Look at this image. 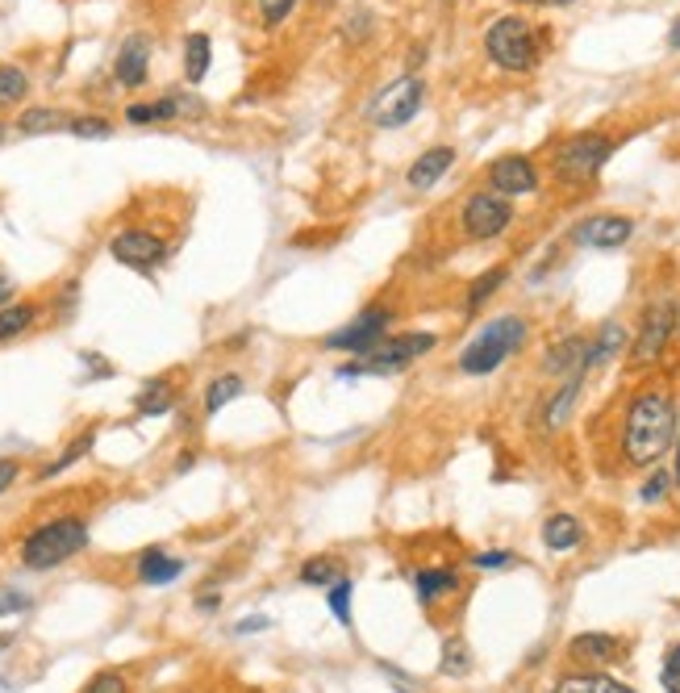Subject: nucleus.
<instances>
[{
  "label": "nucleus",
  "mask_w": 680,
  "mask_h": 693,
  "mask_svg": "<svg viewBox=\"0 0 680 693\" xmlns=\"http://www.w3.org/2000/svg\"><path fill=\"white\" fill-rule=\"evenodd\" d=\"M677 439V402L664 389H643L627 406L622 452L631 464H656Z\"/></svg>",
  "instance_id": "f257e3e1"
},
{
  "label": "nucleus",
  "mask_w": 680,
  "mask_h": 693,
  "mask_svg": "<svg viewBox=\"0 0 680 693\" xmlns=\"http://www.w3.org/2000/svg\"><path fill=\"white\" fill-rule=\"evenodd\" d=\"M526 335H530V326H526L517 313H501L489 326H480V331L472 335L468 347L460 351V372H464V377H489V372H497L514 351H522Z\"/></svg>",
  "instance_id": "f03ea898"
},
{
  "label": "nucleus",
  "mask_w": 680,
  "mask_h": 693,
  "mask_svg": "<svg viewBox=\"0 0 680 693\" xmlns=\"http://www.w3.org/2000/svg\"><path fill=\"white\" fill-rule=\"evenodd\" d=\"M84 548H88V523L84 518H55L22 539V564L34 573H47V569L68 564L71 555H80Z\"/></svg>",
  "instance_id": "7ed1b4c3"
},
{
  "label": "nucleus",
  "mask_w": 680,
  "mask_h": 693,
  "mask_svg": "<svg viewBox=\"0 0 680 693\" xmlns=\"http://www.w3.org/2000/svg\"><path fill=\"white\" fill-rule=\"evenodd\" d=\"M485 55L501 72H530L539 63V29L526 17H497L485 29Z\"/></svg>",
  "instance_id": "20e7f679"
},
{
  "label": "nucleus",
  "mask_w": 680,
  "mask_h": 693,
  "mask_svg": "<svg viewBox=\"0 0 680 693\" xmlns=\"http://www.w3.org/2000/svg\"><path fill=\"white\" fill-rule=\"evenodd\" d=\"M434 343H439V338L422 335V331L384 338V343H375L368 356H355L347 368H338V381H355V377H393L401 368H409L414 359H422L426 351H434Z\"/></svg>",
  "instance_id": "39448f33"
},
{
  "label": "nucleus",
  "mask_w": 680,
  "mask_h": 693,
  "mask_svg": "<svg viewBox=\"0 0 680 693\" xmlns=\"http://www.w3.org/2000/svg\"><path fill=\"white\" fill-rule=\"evenodd\" d=\"M422 100H426V80L418 72H405L401 80H393L389 88H380V96L372 100V121L380 130H401L409 121L422 113Z\"/></svg>",
  "instance_id": "423d86ee"
},
{
  "label": "nucleus",
  "mask_w": 680,
  "mask_h": 693,
  "mask_svg": "<svg viewBox=\"0 0 680 693\" xmlns=\"http://www.w3.org/2000/svg\"><path fill=\"white\" fill-rule=\"evenodd\" d=\"M464 235L476 242H489L497 235H505L510 230V222H514V205H510V196H501V192L485 189V192H472L468 201H464Z\"/></svg>",
  "instance_id": "0eeeda50"
},
{
  "label": "nucleus",
  "mask_w": 680,
  "mask_h": 693,
  "mask_svg": "<svg viewBox=\"0 0 680 693\" xmlns=\"http://www.w3.org/2000/svg\"><path fill=\"white\" fill-rule=\"evenodd\" d=\"M389 322H393V310L389 306H368L363 313H355L347 326H338L334 335H326V351H347V356H368L375 343H384L389 335Z\"/></svg>",
  "instance_id": "6e6552de"
},
{
  "label": "nucleus",
  "mask_w": 680,
  "mask_h": 693,
  "mask_svg": "<svg viewBox=\"0 0 680 693\" xmlns=\"http://www.w3.org/2000/svg\"><path fill=\"white\" fill-rule=\"evenodd\" d=\"M613 155V139L606 134H576L556 151V171L563 180L581 184V180H593L597 171L606 168V159Z\"/></svg>",
  "instance_id": "1a4fd4ad"
},
{
  "label": "nucleus",
  "mask_w": 680,
  "mask_h": 693,
  "mask_svg": "<svg viewBox=\"0 0 680 693\" xmlns=\"http://www.w3.org/2000/svg\"><path fill=\"white\" fill-rule=\"evenodd\" d=\"M677 335V306L672 301H656V306H647L643 313V326H639V335H634V347H631V363H656L664 356V347L672 343Z\"/></svg>",
  "instance_id": "9d476101"
},
{
  "label": "nucleus",
  "mask_w": 680,
  "mask_h": 693,
  "mask_svg": "<svg viewBox=\"0 0 680 693\" xmlns=\"http://www.w3.org/2000/svg\"><path fill=\"white\" fill-rule=\"evenodd\" d=\"M109 255L126 267H134V272H155L171 255V247L151 230H121L109 239Z\"/></svg>",
  "instance_id": "9b49d317"
},
{
  "label": "nucleus",
  "mask_w": 680,
  "mask_h": 693,
  "mask_svg": "<svg viewBox=\"0 0 680 693\" xmlns=\"http://www.w3.org/2000/svg\"><path fill=\"white\" fill-rule=\"evenodd\" d=\"M634 235V222L622 214H593L585 217L576 230H572V242L576 247H593V251H618L622 242Z\"/></svg>",
  "instance_id": "f8f14e48"
},
{
  "label": "nucleus",
  "mask_w": 680,
  "mask_h": 693,
  "mask_svg": "<svg viewBox=\"0 0 680 693\" xmlns=\"http://www.w3.org/2000/svg\"><path fill=\"white\" fill-rule=\"evenodd\" d=\"M489 189L501 192V196H530L539 189V168L526 159V155H501L489 164Z\"/></svg>",
  "instance_id": "ddd939ff"
},
{
  "label": "nucleus",
  "mask_w": 680,
  "mask_h": 693,
  "mask_svg": "<svg viewBox=\"0 0 680 693\" xmlns=\"http://www.w3.org/2000/svg\"><path fill=\"white\" fill-rule=\"evenodd\" d=\"M114 75L121 88H142L151 75V38L146 34H130L121 43L118 59H114Z\"/></svg>",
  "instance_id": "4468645a"
},
{
  "label": "nucleus",
  "mask_w": 680,
  "mask_h": 693,
  "mask_svg": "<svg viewBox=\"0 0 680 693\" xmlns=\"http://www.w3.org/2000/svg\"><path fill=\"white\" fill-rule=\"evenodd\" d=\"M451 168H455V146H430V151H422V155L414 159V168H409L405 180H409V189L426 192V189H434Z\"/></svg>",
  "instance_id": "2eb2a0df"
},
{
  "label": "nucleus",
  "mask_w": 680,
  "mask_h": 693,
  "mask_svg": "<svg viewBox=\"0 0 680 693\" xmlns=\"http://www.w3.org/2000/svg\"><path fill=\"white\" fill-rule=\"evenodd\" d=\"M180 573H184V560H180V555H167L164 548H146L139 555L142 585H171Z\"/></svg>",
  "instance_id": "dca6fc26"
},
{
  "label": "nucleus",
  "mask_w": 680,
  "mask_h": 693,
  "mask_svg": "<svg viewBox=\"0 0 680 693\" xmlns=\"http://www.w3.org/2000/svg\"><path fill=\"white\" fill-rule=\"evenodd\" d=\"M68 126H71V113H63V109H47V105H34V109H25L22 118H17V130H22L25 139L59 134V130H68Z\"/></svg>",
  "instance_id": "f3484780"
},
{
  "label": "nucleus",
  "mask_w": 680,
  "mask_h": 693,
  "mask_svg": "<svg viewBox=\"0 0 680 693\" xmlns=\"http://www.w3.org/2000/svg\"><path fill=\"white\" fill-rule=\"evenodd\" d=\"M581 539H585V526L576 523L572 514H551V518L542 523V543H547L551 551L581 548Z\"/></svg>",
  "instance_id": "a211bd4d"
},
{
  "label": "nucleus",
  "mask_w": 680,
  "mask_h": 693,
  "mask_svg": "<svg viewBox=\"0 0 680 693\" xmlns=\"http://www.w3.org/2000/svg\"><path fill=\"white\" fill-rule=\"evenodd\" d=\"M134 409H139L142 418H159V414H171L176 409V393H171V384L164 377H155V381L142 384V393L134 397Z\"/></svg>",
  "instance_id": "6ab92c4d"
},
{
  "label": "nucleus",
  "mask_w": 680,
  "mask_h": 693,
  "mask_svg": "<svg viewBox=\"0 0 680 693\" xmlns=\"http://www.w3.org/2000/svg\"><path fill=\"white\" fill-rule=\"evenodd\" d=\"M581 381H585V372H576V377H563L560 393L547 402V409H542V422L556 431V427H563L568 422V414H572V406H576V397H581Z\"/></svg>",
  "instance_id": "aec40b11"
},
{
  "label": "nucleus",
  "mask_w": 680,
  "mask_h": 693,
  "mask_svg": "<svg viewBox=\"0 0 680 693\" xmlns=\"http://www.w3.org/2000/svg\"><path fill=\"white\" fill-rule=\"evenodd\" d=\"M572 656L576 660H588V665H610L618 656V640L613 635H601V631H588V635H576L572 640Z\"/></svg>",
  "instance_id": "412c9836"
},
{
  "label": "nucleus",
  "mask_w": 680,
  "mask_h": 693,
  "mask_svg": "<svg viewBox=\"0 0 680 693\" xmlns=\"http://www.w3.org/2000/svg\"><path fill=\"white\" fill-rule=\"evenodd\" d=\"M551 693H634V690L606 677V672H576V677H563Z\"/></svg>",
  "instance_id": "4be33fe9"
},
{
  "label": "nucleus",
  "mask_w": 680,
  "mask_h": 693,
  "mask_svg": "<svg viewBox=\"0 0 680 693\" xmlns=\"http://www.w3.org/2000/svg\"><path fill=\"white\" fill-rule=\"evenodd\" d=\"M622 347H627V326H622V322H606V326L597 331V338L588 343V368L606 363V359L618 356Z\"/></svg>",
  "instance_id": "5701e85b"
},
{
  "label": "nucleus",
  "mask_w": 680,
  "mask_h": 693,
  "mask_svg": "<svg viewBox=\"0 0 680 693\" xmlns=\"http://www.w3.org/2000/svg\"><path fill=\"white\" fill-rule=\"evenodd\" d=\"M210 59H213L210 38H205V34H188L184 38V80L188 84H201V80H205Z\"/></svg>",
  "instance_id": "b1692460"
},
{
  "label": "nucleus",
  "mask_w": 680,
  "mask_h": 693,
  "mask_svg": "<svg viewBox=\"0 0 680 693\" xmlns=\"http://www.w3.org/2000/svg\"><path fill=\"white\" fill-rule=\"evenodd\" d=\"M34 322H38V306H34V301H13V306H4V310H0V343L25 335Z\"/></svg>",
  "instance_id": "393cba45"
},
{
  "label": "nucleus",
  "mask_w": 680,
  "mask_h": 693,
  "mask_svg": "<svg viewBox=\"0 0 680 693\" xmlns=\"http://www.w3.org/2000/svg\"><path fill=\"white\" fill-rule=\"evenodd\" d=\"M414 589H418V598L430 606V601L443 598V594H455V589H460V576L451 573V569H422V573L414 576Z\"/></svg>",
  "instance_id": "a878e982"
},
{
  "label": "nucleus",
  "mask_w": 680,
  "mask_h": 693,
  "mask_svg": "<svg viewBox=\"0 0 680 693\" xmlns=\"http://www.w3.org/2000/svg\"><path fill=\"white\" fill-rule=\"evenodd\" d=\"M247 381L238 372H226V377H213L210 389H205V414H222L235 397H242Z\"/></svg>",
  "instance_id": "bb28decb"
},
{
  "label": "nucleus",
  "mask_w": 680,
  "mask_h": 693,
  "mask_svg": "<svg viewBox=\"0 0 680 693\" xmlns=\"http://www.w3.org/2000/svg\"><path fill=\"white\" fill-rule=\"evenodd\" d=\"M301 581L313 585V589H322V585L330 589L334 581H343V564H338L334 555H313V560L301 564Z\"/></svg>",
  "instance_id": "cd10ccee"
},
{
  "label": "nucleus",
  "mask_w": 680,
  "mask_h": 693,
  "mask_svg": "<svg viewBox=\"0 0 680 693\" xmlns=\"http://www.w3.org/2000/svg\"><path fill=\"white\" fill-rule=\"evenodd\" d=\"M25 93H29V75L22 68H13V63H0V109L22 105Z\"/></svg>",
  "instance_id": "c85d7f7f"
},
{
  "label": "nucleus",
  "mask_w": 680,
  "mask_h": 693,
  "mask_svg": "<svg viewBox=\"0 0 680 693\" xmlns=\"http://www.w3.org/2000/svg\"><path fill=\"white\" fill-rule=\"evenodd\" d=\"M505 276H510V267H501V263H497V267H489L485 276H476V285L468 288V313L480 310V306H485V301L493 297L497 288L505 285Z\"/></svg>",
  "instance_id": "c756f323"
},
{
  "label": "nucleus",
  "mask_w": 680,
  "mask_h": 693,
  "mask_svg": "<svg viewBox=\"0 0 680 693\" xmlns=\"http://www.w3.org/2000/svg\"><path fill=\"white\" fill-rule=\"evenodd\" d=\"M472 669V656L464 640H443V660H439V672L443 677H464Z\"/></svg>",
  "instance_id": "7c9ffc66"
},
{
  "label": "nucleus",
  "mask_w": 680,
  "mask_h": 693,
  "mask_svg": "<svg viewBox=\"0 0 680 693\" xmlns=\"http://www.w3.org/2000/svg\"><path fill=\"white\" fill-rule=\"evenodd\" d=\"M93 443H96V434H93V431H84V434H80V439H71V443H68V452L59 455V459H55L50 468H43V480H55V477H59V473H63V468H71V464H75L80 455H88V447H93Z\"/></svg>",
  "instance_id": "2f4dec72"
},
{
  "label": "nucleus",
  "mask_w": 680,
  "mask_h": 693,
  "mask_svg": "<svg viewBox=\"0 0 680 693\" xmlns=\"http://www.w3.org/2000/svg\"><path fill=\"white\" fill-rule=\"evenodd\" d=\"M330 610H334V619L343 622V626H351V581L343 576V581H334L330 585Z\"/></svg>",
  "instance_id": "473e14b6"
},
{
  "label": "nucleus",
  "mask_w": 680,
  "mask_h": 693,
  "mask_svg": "<svg viewBox=\"0 0 680 693\" xmlns=\"http://www.w3.org/2000/svg\"><path fill=\"white\" fill-rule=\"evenodd\" d=\"M293 9H297V0H259V22L267 29H276V25L293 17Z\"/></svg>",
  "instance_id": "72a5a7b5"
},
{
  "label": "nucleus",
  "mask_w": 680,
  "mask_h": 693,
  "mask_svg": "<svg viewBox=\"0 0 680 693\" xmlns=\"http://www.w3.org/2000/svg\"><path fill=\"white\" fill-rule=\"evenodd\" d=\"M68 134H75V139H109L114 134V126L105 118H71V126H68Z\"/></svg>",
  "instance_id": "f704fd0d"
},
{
  "label": "nucleus",
  "mask_w": 680,
  "mask_h": 693,
  "mask_svg": "<svg viewBox=\"0 0 680 693\" xmlns=\"http://www.w3.org/2000/svg\"><path fill=\"white\" fill-rule=\"evenodd\" d=\"M84 693H130V681H126V672L105 669V672H96L93 681H88V690H84Z\"/></svg>",
  "instance_id": "c9c22d12"
},
{
  "label": "nucleus",
  "mask_w": 680,
  "mask_h": 693,
  "mask_svg": "<svg viewBox=\"0 0 680 693\" xmlns=\"http://www.w3.org/2000/svg\"><path fill=\"white\" fill-rule=\"evenodd\" d=\"M659 685L668 693H680V644L664 656V669H659Z\"/></svg>",
  "instance_id": "e433bc0d"
},
{
  "label": "nucleus",
  "mask_w": 680,
  "mask_h": 693,
  "mask_svg": "<svg viewBox=\"0 0 680 693\" xmlns=\"http://www.w3.org/2000/svg\"><path fill=\"white\" fill-rule=\"evenodd\" d=\"M22 610H29V598H25L22 589H0V619L22 614Z\"/></svg>",
  "instance_id": "4c0bfd02"
},
{
  "label": "nucleus",
  "mask_w": 680,
  "mask_h": 693,
  "mask_svg": "<svg viewBox=\"0 0 680 693\" xmlns=\"http://www.w3.org/2000/svg\"><path fill=\"white\" fill-rule=\"evenodd\" d=\"M668 485H672V477H668V473H656V477H652L647 485H643V489H639V498H643V502H664Z\"/></svg>",
  "instance_id": "58836bf2"
},
{
  "label": "nucleus",
  "mask_w": 680,
  "mask_h": 693,
  "mask_svg": "<svg viewBox=\"0 0 680 693\" xmlns=\"http://www.w3.org/2000/svg\"><path fill=\"white\" fill-rule=\"evenodd\" d=\"M472 564H476V569H510L514 555H510V551H480V555H472Z\"/></svg>",
  "instance_id": "ea45409f"
},
{
  "label": "nucleus",
  "mask_w": 680,
  "mask_h": 693,
  "mask_svg": "<svg viewBox=\"0 0 680 693\" xmlns=\"http://www.w3.org/2000/svg\"><path fill=\"white\" fill-rule=\"evenodd\" d=\"M17 477H22V464H17V459H9V455H0V493H4V489H13Z\"/></svg>",
  "instance_id": "a19ab883"
},
{
  "label": "nucleus",
  "mask_w": 680,
  "mask_h": 693,
  "mask_svg": "<svg viewBox=\"0 0 680 693\" xmlns=\"http://www.w3.org/2000/svg\"><path fill=\"white\" fill-rule=\"evenodd\" d=\"M380 672L389 677V685H393V690H397V693H418V690H414V685H409V677H405V672H401V669H393V665H380Z\"/></svg>",
  "instance_id": "79ce46f5"
},
{
  "label": "nucleus",
  "mask_w": 680,
  "mask_h": 693,
  "mask_svg": "<svg viewBox=\"0 0 680 693\" xmlns=\"http://www.w3.org/2000/svg\"><path fill=\"white\" fill-rule=\"evenodd\" d=\"M80 359H84V363L93 368V381H96V377H114V368H109V363H105L100 356H96V351H84Z\"/></svg>",
  "instance_id": "37998d69"
},
{
  "label": "nucleus",
  "mask_w": 680,
  "mask_h": 693,
  "mask_svg": "<svg viewBox=\"0 0 680 693\" xmlns=\"http://www.w3.org/2000/svg\"><path fill=\"white\" fill-rule=\"evenodd\" d=\"M13 292H17V285H13V280L0 272V310H4V306H13Z\"/></svg>",
  "instance_id": "c03bdc74"
},
{
  "label": "nucleus",
  "mask_w": 680,
  "mask_h": 693,
  "mask_svg": "<svg viewBox=\"0 0 680 693\" xmlns=\"http://www.w3.org/2000/svg\"><path fill=\"white\" fill-rule=\"evenodd\" d=\"M267 626H272L267 619H247V622H238L235 631L238 635H251V631H267Z\"/></svg>",
  "instance_id": "a18cd8bd"
},
{
  "label": "nucleus",
  "mask_w": 680,
  "mask_h": 693,
  "mask_svg": "<svg viewBox=\"0 0 680 693\" xmlns=\"http://www.w3.org/2000/svg\"><path fill=\"white\" fill-rule=\"evenodd\" d=\"M514 4H526V9H563L572 0H514Z\"/></svg>",
  "instance_id": "49530a36"
},
{
  "label": "nucleus",
  "mask_w": 680,
  "mask_h": 693,
  "mask_svg": "<svg viewBox=\"0 0 680 693\" xmlns=\"http://www.w3.org/2000/svg\"><path fill=\"white\" fill-rule=\"evenodd\" d=\"M217 606H222L217 594H201V598H196V610H201V614H210V610H217Z\"/></svg>",
  "instance_id": "de8ad7c7"
},
{
  "label": "nucleus",
  "mask_w": 680,
  "mask_h": 693,
  "mask_svg": "<svg viewBox=\"0 0 680 693\" xmlns=\"http://www.w3.org/2000/svg\"><path fill=\"white\" fill-rule=\"evenodd\" d=\"M418 63H426V47H422V43L409 50V72H418Z\"/></svg>",
  "instance_id": "09e8293b"
},
{
  "label": "nucleus",
  "mask_w": 680,
  "mask_h": 693,
  "mask_svg": "<svg viewBox=\"0 0 680 693\" xmlns=\"http://www.w3.org/2000/svg\"><path fill=\"white\" fill-rule=\"evenodd\" d=\"M668 47H672V50H680V22L672 25V34H668Z\"/></svg>",
  "instance_id": "8fccbe9b"
},
{
  "label": "nucleus",
  "mask_w": 680,
  "mask_h": 693,
  "mask_svg": "<svg viewBox=\"0 0 680 693\" xmlns=\"http://www.w3.org/2000/svg\"><path fill=\"white\" fill-rule=\"evenodd\" d=\"M672 480L680 485V443H677V468H672Z\"/></svg>",
  "instance_id": "3c124183"
},
{
  "label": "nucleus",
  "mask_w": 680,
  "mask_h": 693,
  "mask_svg": "<svg viewBox=\"0 0 680 693\" xmlns=\"http://www.w3.org/2000/svg\"><path fill=\"white\" fill-rule=\"evenodd\" d=\"M4 134H9V130H4V126H0V143H4Z\"/></svg>",
  "instance_id": "603ef678"
},
{
  "label": "nucleus",
  "mask_w": 680,
  "mask_h": 693,
  "mask_svg": "<svg viewBox=\"0 0 680 693\" xmlns=\"http://www.w3.org/2000/svg\"><path fill=\"white\" fill-rule=\"evenodd\" d=\"M677 326H680V306H677Z\"/></svg>",
  "instance_id": "864d4df0"
},
{
  "label": "nucleus",
  "mask_w": 680,
  "mask_h": 693,
  "mask_svg": "<svg viewBox=\"0 0 680 693\" xmlns=\"http://www.w3.org/2000/svg\"><path fill=\"white\" fill-rule=\"evenodd\" d=\"M443 4H455V0H443Z\"/></svg>",
  "instance_id": "5fc2aeb1"
}]
</instances>
